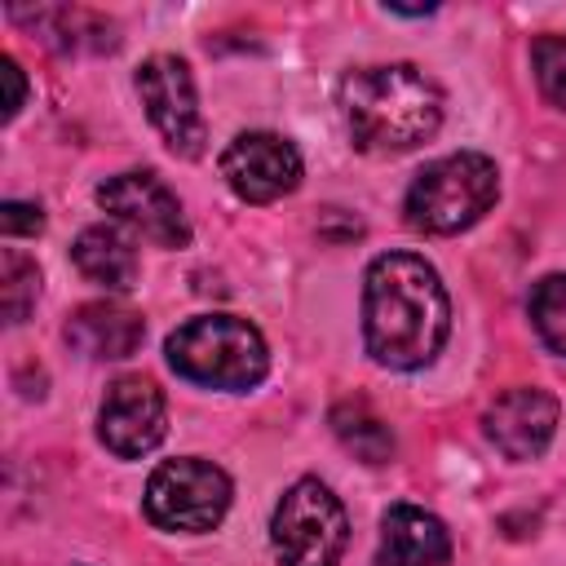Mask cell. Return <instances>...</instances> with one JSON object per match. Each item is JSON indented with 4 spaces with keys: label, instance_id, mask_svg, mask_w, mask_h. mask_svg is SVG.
I'll return each mask as SVG.
<instances>
[{
    "label": "cell",
    "instance_id": "obj_17",
    "mask_svg": "<svg viewBox=\"0 0 566 566\" xmlns=\"http://www.w3.org/2000/svg\"><path fill=\"white\" fill-rule=\"evenodd\" d=\"M531 323L548 349L566 354V274H548L531 292Z\"/></svg>",
    "mask_w": 566,
    "mask_h": 566
},
{
    "label": "cell",
    "instance_id": "obj_16",
    "mask_svg": "<svg viewBox=\"0 0 566 566\" xmlns=\"http://www.w3.org/2000/svg\"><path fill=\"white\" fill-rule=\"evenodd\" d=\"M35 296H40V270H35V261H27L22 252L4 248V256H0V305H4V318L9 323H22L27 310L35 305Z\"/></svg>",
    "mask_w": 566,
    "mask_h": 566
},
{
    "label": "cell",
    "instance_id": "obj_4",
    "mask_svg": "<svg viewBox=\"0 0 566 566\" xmlns=\"http://www.w3.org/2000/svg\"><path fill=\"white\" fill-rule=\"evenodd\" d=\"M500 195V172L486 155L460 150L433 159L407 190V226L420 234H455L473 226Z\"/></svg>",
    "mask_w": 566,
    "mask_h": 566
},
{
    "label": "cell",
    "instance_id": "obj_15",
    "mask_svg": "<svg viewBox=\"0 0 566 566\" xmlns=\"http://www.w3.org/2000/svg\"><path fill=\"white\" fill-rule=\"evenodd\" d=\"M332 429L345 451H354L363 464H385L394 455V433L380 416H371L363 402H340L332 411Z\"/></svg>",
    "mask_w": 566,
    "mask_h": 566
},
{
    "label": "cell",
    "instance_id": "obj_7",
    "mask_svg": "<svg viewBox=\"0 0 566 566\" xmlns=\"http://www.w3.org/2000/svg\"><path fill=\"white\" fill-rule=\"evenodd\" d=\"M137 93H142V106H146L150 124L159 128V137L168 142L172 155H181V159L203 155L208 128H203L195 75H190V66L181 57H172V53L146 57L137 66Z\"/></svg>",
    "mask_w": 566,
    "mask_h": 566
},
{
    "label": "cell",
    "instance_id": "obj_2",
    "mask_svg": "<svg viewBox=\"0 0 566 566\" xmlns=\"http://www.w3.org/2000/svg\"><path fill=\"white\" fill-rule=\"evenodd\" d=\"M340 106L358 150L367 155L416 150L442 124V88L411 62L349 71L340 80Z\"/></svg>",
    "mask_w": 566,
    "mask_h": 566
},
{
    "label": "cell",
    "instance_id": "obj_12",
    "mask_svg": "<svg viewBox=\"0 0 566 566\" xmlns=\"http://www.w3.org/2000/svg\"><path fill=\"white\" fill-rule=\"evenodd\" d=\"M447 557H451V535L433 513L416 504H394L385 513L376 566H442Z\"/></svg>",
    "mask_w": 566,
    "mask_h": 566
},
{
    "label": "cell",
    "instance_id": "obj_3",
    "mask_svg": "<svg viewBox=\"0 0 566 566\" xmlns=\"http://www.w3.org/2000/svg\"><path fill=\"white\" fill-rule=\"evenodd\" d=\"M168 363L177 376L208 389H252L270 371L261 332L234 314H199L168 336Z\"/></svg>",
    "mask_w": 566,
    "mask_h": 566
},
{
    "label": "cell",
    "instance_id": "obj_1",
    "mask_svg": "<svg viewBox=\"0 0 566 566\" xmlns=\"http://www.w3.org/2000/svg\"><path fill=\"white\" fill-rule=\"evenodd\" d=\"M451 332V305L438 270L411 252H385L363 279V340L380 367L411 371L438 358Z\"/></svg>",
    "mask_w": 566,
    "mask_h": 566
},
{
    "label": "cell",
    "instance_id": "obj_5",
    "mask_svg": "<svg viewBox=\"0 0 566 566\" xmlns=\"http://www.w3.org/2000/svg\"><path fill=\"white\" fill-rule=\"evenodd\" d=\"M270 539L283 566H336L349 544V522L340 500L318 478H301L283 491Z\"/></svg>",
    "mask_w": 566,
    "mask_h": 566
},
{
    "label": "cell",
    "instance_id": "obj_6",
    "mask_svg": "<svg viewBox=\"0 0 566 566\" xmlns=\"http://www.w3.org/2000/svg\"><path fill=\"white\" fill-rule=\"evenodd\" d=\"M230 509V478L208 460H168L146 482V517L159 531H212Z\"/></svg>",
    "mask_w": 566,
    "mask_h": 566
},
{
    "label": "cell",
    "instance_id": "obj_13",
    "mask_svg": "<svg viewBox=\"0 0 566 566\" xmlns=\"http://www.w3.org/2000/svg\"><path fill=\"white\" fill-rule=\"evenodd\" d=\"M146 336V323L137 310L119 301H88L71 314L66 340L88 358H128Z\"/></svg>",
    "mask_w": 566,
    "mask_h": 566
},
{
    "label": "cell",
    "instance_id": "obj_18",
    "mask_svg": "<svg viewBox=\"0 0 566 566\" xmlns=\"http://www.w3.org/2000/svg\"><path fill=\"white\" fill-rule=\"evenodd\" d=\"M531 66L539 80V93L566 111V35H539L531 44Z\"/></svg>",
    "mask_w": 566,
    "mask_h": 566
},
{
    "label": "cell",
    "instance_id": "obj_19",
    "mask_svg": "<svg viewBox=\"0 0 566 566\" xmlns=\"http://www.w3.org/2000/svg\"><path fill=\"white\" fill-rule=\"evenodd\" d=\"M0 230H4V234H40V230H44V217H40L35 203L9 199V203L0 208Z\"/></svg>",
    "mask_w": 566,
    "mask_h": 566
},
{
    "label": "cell",
    "instance_id": "obj_9",
    "mask_svg": "<svg viewBox=\"0 0 566 566\" xmlns=\"http://www.w3.org/2000/svg\"><path fill=\"white\" fill-rule=\"evenodd\" d=\"M221 177L243 203H274L301 181V155L279 133H239L221 155Z\"/></svg>",
    "mask_w": 566,
    "mask_h": 566
},
{
    "label": "cell",
    "instance_id": "obj_11",
    "mask_svg": "<svg viewBox=\"0 0 566 566\" xmlns=\"http://www.w3.org/2000/svg\"><path fill=\"white\" fill-rule=\"evenodd\" d=\"M557 433V398L544 389H509L486 411V438L509 460H535Z\"/></svg>",
    "mask_w": 566,
    "mask_h": 566
},
{
    "label": "cell",
    "instance_id": "obj_14",
    "mask_svg": "<svg viewBox=\"0 0 566 566\" xmlns=\"http://www.w3.org/2000/svg\"><path fill=\"white\" fill-rule=\"evenodd\" d=\"M71 256H75V265H80L84 279H93V283H102V287H111V292H124V287L137 283V252H133V243H128L119 230H111V226H88V230L75 239Z\"/></svg>",
    "mask_w": 566,
    "mask_h": 566
},
{
    "label": "cell",
    "instance_id": "obj_10",
    "mask_svg": "<svg viewBox=\"0 0 566 566\" xmlns=\"http://www.w3.org/2000/svg\"><path fill=\"white\" fill-rule=\"evenodd\" d=\"M97 203L106 212H115L119 221H128L133 230H142L159 248H181L190 239V226H186L177 195L155 172H119V177L102 181Z\"/></svg>",
    "mask_w": 566,
    "mask_h": 566
},
{
    "label": "cell",
    "instance_id": "obj_8",
    "mask_svg": "<svg viewBox=\"0 0 566 566\" xmlns=\"http://www.w3.org/2000/svg\"><path fill=\"white\" fill-rule=\"evenodd\" d=\"M164 429H168V407L155 380L119 376L106 389L102 411H97V433L106 451H115L119 460H137L164 442Z\"/></svg>",
    "mask_w": 566,
    "mask_h": 566
},
{
    "label": "cell",
    "instance_id": "obj_20",
    "mask_svg": "<svg viewBox=\"0 0 566 566\" xmlns=\"http://www.w3.org/2000/svg\"><path fill=\"white\" fill-rule=\"evenodd\" d=\"M0 80H4V88H9V97H4V119H13V115L22 111V97H27L22 66H18L13 57H0Z\"/></svg>",
    "mask_w": 566,
    "mask_h": 566
}]
</instances>
